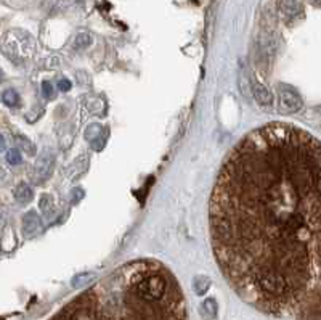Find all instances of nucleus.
I'll use <instances>...</instances> for the list:
<instances>
[{
	"instance_id": "2",
	"label": "nucleus",
	"mask_w": 321,
	"mask_h": 320,
	"mask_svg": "<svg viewBox=\"0 0 321 320\" xmlns=\"http://www.w3.org/2000/svg\"><path fill=\"white\" fill-rule=\"evenodd\" d=\"M279 105L285 113H297L302 108V98L299 92L291 87L281 84L279 86Z\"/></svg>"
},
{
	"instance_id": "5",
	"label": "nucleus",
	"mask_w": 321,
	"mask_h": 320,
	"mask_svg": "<svg viewBox=\"0 0 321 320\" xmlns=\"http://www.w3.org/2000/svg\"><path fill=\"white\" fill-rule=\"evenodd\" d=\"M252 92L256 100L263 106H271L273 105V93L270 92V89L267 86H263L260 82H252Z\"/></svg>"
},
{
	"instance_id": "12",
	"label": "nucleus",
	"mask_w": 321,
	"mask_h": 320,
	"mask_svg": "<svg viewBox=\"0 0 321 320\" xmlns=\"http://www.w3.org/2000/svg\"><path fill=\"white\" fill-rule=\"evenodd\" d=\"M39 206H41L42 214H45L47 218H52V214L55 211V204H53V198L50 195H42L41 201H39Z\"/></svg>"
},
{
	"instance_id": "13",
	"label": "nucleus",
	"mask_w": 321,
	"mask_h": 320,
	"mask_svg": "<svg viewBox=\"0 0 321 320\" xmlns=\"http://www.w3.org/2000/svg\"><path fill=\"white\" fill-rule=\"evenodd\" d=\"M2 100L7 106H16L18 103H20V95L16 93V90L13 89H7L4 93H2Z\"/></svg>"
},
{
	"instance_id": "9",
	"label": "nucleus",
	"mask_w": 321,
	"mask_h": 320,
	"mask_svg": "<svg viewBox=\"0 0 321 320\" xmlns=\"http://www.w3.org/2000/svg\"><path fill=\"white\" fill-rule=\"evenodd\" d=\"M32 196H34L32 188L27 185L26 182H21L20 185L15 188V198H16V201H20L21 204L29 203L32 200Z\"/></svg>"
},
{
	"instance_id": "15",
	"label": "nucleus",
	"mask_w": 321,
	"mask_h": 320,
	"mask_svg": "<svg viewBox=\"0 0 321 320\" xmlns=\"http://www.w3.org/2000/svg\"><path fill=\"white\" fill-rule=\"evenodd\" d=\"M90 44H92V35L86 31L79 32L77 37H75V47H77V49H86Z\"/></svg>"
},
{
	"instance_id": "4",
	"label": "nucleus",
	"mask_w": 321,
	"mask_h": 320,
	"mask_svg": "<svg viewBox=\"0 0 321 320\" xmlns=\"http://www.w3.org/2000/svg\"><path fill=\"white\" fill-rule=\"evenodd\" d=\"M42 227V219L41 216L37 214L35 211H29L24 214L23 218V233L26 235V237H32V235H35L37 232L41 230Z\"/></svg>"
},
{
	"instance_id": "20",
	"label": "nucleus",
	"mask_w": 321,
	"mask_h": 320,
	"mask_svg": "<svg viewBox=\"0 0 321 320\" xmlns=\"http://www.w3.org/2000/svg\"><path fill=\"white\" fill-rule=\"evenodd\" d=\"M58 89H60L61 92H68V90L71 89V82H69L68 79H61V81L58 82Z\"/></svg>"
},
{
	"instance_id": "6",
	"label": "nucleus",
	"mask_w": 321,
	"mask_h": 320,
	"mask_svg": "<svg viewBox=\"0 0 321 320\" xmlns=\"http://www.w3.org/2000/svg\"><path fill=\"white\" fill-rule=\"evenodd\" d=\"M279 8H281L283 16H285V20L288 21L294 20V18H297L302 13V5L299 0H281Z\"/></svg>"
},
{
	"instance_id": "19",
	"label": "nucleus",
	"mask_w": 321,
	"mask_h": 320,
	"mask_svg": "<svg viewBox=\"0 0 321 320\" xmlns=\"http://www.w3.org/2000/svg\"><path fill=\"white\" fill-rule=\"evenodd\" d=\"M18 140H20V142H21V145L26 148V152L29 153V155H34V153H35V147H34L31 142H27V140H24L23 137H18Z\"/></svg>"
},
{
	"instance_id": "22",
	"label": "nucleus",
	"mask_w": 321,
	"mask_h": 320,
	"mask_svg": "<svg viewBox=\"0 0 321 320\" xmlns=\"http://www.w3.org/2000/svg\"><path fill=\"white\" fill-rule=\"evenodd\" d=\"M4 150H7V142H5L4 135L0 134V152H4Z\"/></svg>"
},
{
	"instance_id": "11",
	"label": "nucleus",
	"mask_w": 321,
	"mask_h": 320,
	"mask_svg": "<svg viewBox=\"0 0 321 320\" xmlns=\"http://www.w3.org/2000/svg\"><path fill=\"white\" fill-rule=\"evenodd\" d=\"M93 280H95V274H92V272H86V274L75 275L71 283H72L74 288H84V287H87L89 283H92Z\"/></svg>"
},
{
	"instance_id": "24",
	"label": "nucleus",
	"mask_w": 321,
	"mask_h": 320,
	"mask_svg": "<svg viewBox=\"0 0 321 320\" xmlns=\"http://www.w3.org/2000/svg\"><path fill=\"white\" fill-rule=\"evenodd\" d=\"M2 78H4V74H2V71H0V81H2Z\"/></svg>"
},
{
	"instance_id": "21",
	"label": "nucleus",
	"mask_w": 321,
	"mask_h": 320,
	"mask_svg": "<svg viewBox=\"0 0 321 320\" xmlns=\"http://www.w3.org/2000/svg\"><path fill=\"white\" fill-rule=\"evenodd\" d=\"M82 196H84V192L81 190V188H77V190L74 192V200H72V201H74V203H77V201H79V198H82Z\"/></svg>"
},
{
	"instance_id": "1",
	"label": "nucleus",
	"mask_w": 321,
	"mask_h": 320,
	"mask_svg": "<svg viewBox=\"0 0 321 320\" xmlns=\"http://www.w3.org/2000/svg\"><path fill=\"white\" fill-rule=\"evenodd\" d=\"M217 264L243 301L296 317L321 280V142L270 122L226 156L209 201Z\"/></svg>"
},
{
	"instance_id": "10",
	"label": "nucleus",
	"mask_w": 321,
	"mask_h": 320,
	"mask_svg": "<svg viewBox=\"0 0 321 320\" xmlns=\"http://www.w3.org/2000/svg\"><path fill=\"white\" fill-rule=\"evenodd\" d=\"M209 288H211V280L209 278L204 277V275L194 277V280H193V290H194V293L197 296L206 295L207 291H209Z\"/></svg>"
},
{
	"instance_id": "23",
	"label": "nucleus",
	"mask_w": 321,
	"mask_h": 320,
	"mask_svg": "<svg viewBox=\"0 0 321 320\" xmlns=\"http://www.w3.org/2000/svg\"><path fill=\"white\" fill-rule=\"evenodd\" d=\"M310 2H313V4H319V5H321V0H310Z\"/></svg>"
},
{
	"instance_id": "18",
	"label": "nucleus",
	"mask_w": 321,
	"mask_h": 320,
	"mask_svg": "<svg viewBox=\"0 0 321 320\" xmlns=\"http://www.w3.org/2000/svg\"><path fill=\"white\" fill-rule=\"evenodd\" d=\"M42 93H44V97L45 98H52L53 97V86L50 82H42Z\"/></svg>"
},
{
	"instance_id": "17",
	"label": "nucleus",
	"mask_w": 321,
	"mask_h": 320,
	"mask_svg": "<svg viewBox=\"0 0 321 320\" xmlns=\"http://www.w3.org/2000/svg\"><path fill=\"white\" fill-rule=\"evenodd\" d=\"M90 145H92L93 150H97V152H101L103 147L106 145V135H105V132H103L101 135H98L95 140H93V142H90Z\"/></svg>"
},
{
	"instance_id": "8",
	"label": "nucleus",
	"mask_w": 321,
	"mask_h": 320,
	"mask_svg": "<svg viewBox=\"0 0 321 320\" xmlns=\"http://www.w3.org/2000/svg\"><path fill=\"white\" fill-rule=\"evenodd\" d=\"M310 320H321V281L316 287L310 303Z\"/></svg>"
},
{
	"instance_id": "16",
	"label": "nucleus",
	"mask_w": 321,
	"mask_h": 320,
	"mask_svg": "<svg viewBox=\"0 0 321 320\" xmlns=\"http://www.w3.org/2000/svg\"><path fill=\"white\" fill-rule=\"evenodd\" d=\"M7 161L16 166V164H21L23 163V156H21V152L18 148H12L7 152Z\"/></svg>"
},
{
	"instance_id": "7",
	"label": "nucleus",
	"mask_w": 321,
	"mask_h": 320,
	"mask_svg": "<svg viewBox=\"0 0 321 320\" xmlns=\"http://www.w3.org/2000/svg\"><path fill=\"white\" fill-rule=\"evenodd\" d=\"M201 315L206 320H215L217 315H219V304L214 298H207L203 301L201 304Z\"/></svg>"
},
{
	"instance_id": "14",
	"label": "nucleus",
	"mask_w": 321,
	"mask_h": 320,
	"mask_svg": "<svg viewBox=\"0 0 321 320\" xmlns=\"http://www.w3.org/2000/svg\"><path fill=\"white\" fill-rule=\"evenodd\" d=\"M103 132H105V130H103V127L100 126V124H92V126H89L87 127V130H86V138L89 140V142H93V140H95L98 135H101Z\"/></svg>"
},
{
	"instance_id": "3",
	"label": "nucleus",
	"mask_w": 321,
	"mask_h": 320,
	"mask_svg": "<svg viewBox=\"0 0 321 320\" xmlns=\"http://www.w3.org/2000/svg\"><path fill=\"white\" fill-rule=\"evenodd\" d=\"M53 161H55L53 155L49 152V150H45L34 166V181L35 182H44L50 177L52 169H53Z\"/></svg>"
}]
</instances>
